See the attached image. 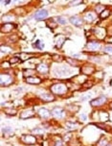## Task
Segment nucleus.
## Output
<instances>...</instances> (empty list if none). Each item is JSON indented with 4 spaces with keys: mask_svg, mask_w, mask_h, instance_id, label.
I'll list each match as a JSON object with an SVG mask.
<instances>
[{
    "mask_svg": "<svg viewBox=\"0 0 112 146\" xmlns=\"http://www.w3.org/2000/svg\"><path fill=\"white\" fill-rule=\"evenodd\" d=\"M14 82V79L10 74L8 73H1V77H0V84L2 87L4 86H10Z\"/></svg>",
    "mask_w": 112,
    "mask_h": 146,
    "instance_id": "6",
    "label": "nucleus"
},
{
    "mask_svg": "<svg viewBox=\"0 0 112 146\" xmlns=\"http://www.w3.org/2000/svg\"><path fill=\"white\" fill-rule=\"evenodd\" d=\"M51 92L53 93L54 95H64L68 92V87L66 85L63 84V83H57V84H54L51 86L50 88Z\"/></svg>",
    "mask_w": 112,
    "mask_h": 146,
    "instance_id": "2",
    "label": "nucleus"
},
{
    "mask_svg": "<svg viewBox=\"0 0 112 146\" xmlns=\"http://www.w3.org/2000/svg\"><path fill=\"white\" fill-rule=\"evenodd\" d=\"M69 22L72 25L76 26V27H80L83 24V19L82 17H79V15H72L69 17Z\"/></svg>",
    "mask_w": 112,
    "mask_h": 146,
    "instance_id": "11",
    "label": "nucleus"
},
{
    "mask_svg": "<svg viewBox=\"0 0 112 146\" xmlns=\"http://www.w3.org/2000/svg\"><path fill=\"white\" fill-rule=\"evenodd\" d=\"M65 128L70 132L74 131V130L79 128V123H77V122H72V121H67L66 123H65Z\"/></svg>",
    "mask_w": 112,
    "mask_h": 146,
    "instance_id": "22",
    "label": "nucleus"
},
{
    "mask_svg": "<svg viewBox=\"0 0 112 146\" xmlns=\"http://www.w3.org/2000/svg\"><path fill=\"white\" fill-rule=\"evenodd\" d=\"M5 113L8 115H14L15 113H16V110L14 109V108H8L5 110Z\"/></svg>",
    "mask_w": 112,
    "mask_h": 146,
    "instance_id": "33",
    "label": "nucleus"
},
{
    "mask_svg": "<svg viewBox=\"0 0 112 146\" xmlns=\"http://www.w3.org/2000/svg\"><path fill=\"white\" fill-rule=\"evenodd\" d=\"M0 51H1V54H9L13 51V48L8 45H2L1 48H0Z\"/></svg>",
    "mask_w": 112,
    "mask_h": 146,
    "instance_id": "28",
    "label": "nucleus"
},
{
    "mask_svg": "<svg viewBox=\"0 0 112 146\" xmlns=\"http://www.w3.org/2000/svg\"><path fill=\"white\" fill-rule=\"evenodd\" d=\"M94 34L99 40H103V38H105L106 34H107V31H106L105 28L99 27V28H97V29L94 30Z\"/></svg>",
    "mask_w": 112,
    "mask_h": 146,
    "instance_id": "15",
    "label": "nucleus"
},
{
    "mask_svg": "<svg viewBox=\"0 0 112 146\" xmlns=\"http://www.w3.org/2000/svg\"><path fill=\"white\" fill-rule=\"evenodd\" d=\"M36 70H33V68H25V70L23 71V75L28 78V77H31V75H34L36 73Z\"/></svg>",
    "mask_w": 112,
    "mask_h": 146,
    "instance_id": "29",
    "label": "nucleus"
},
{
    "mask_svg": "<svg viewBox=\"0 0 112 146\" xmlns=\"http://www.w3.org/2000/svg\"><path fill=\"white\" fill-rule=\"evenodd\" d=\"M103 51L105 52V53L112 54V44H105L103 47Z\"/></svg>",
    "mask_w": 112,
    "mask_h": 146,
    "instance_id": "32",
    "label": "nucleus"
},
{
    "mask_svg": "<svg viewBox=\"0 0 112 146\" xmlns=\"http://www.w3.org/2000/svg\"><path fill=\"white\" fill-rule=\"evenodd\" d=\"M46 25H47L50 29H55V28L58 26V22H56L54 19H50L47 23H46Z\"/></svg>",
    "mask_w": 112,
    "mask_h": 146,
    "instance_id": "31",
    "label": "nucleus"
},
{
    "mask_svg": "<svg viewBox=\"0 0 112 146\" xmlns=\"http://www.w3.org/2000/svg\"><path fill=\"white\" fill-rule=\"evenodd\" d=\"M96 18H97V14L95 13V11H91V10L90 11H87L86 13H84L82 17L83 21L88 22V23L93 22Z\"/></svg>",
    "mask_w": 112,
    "mask_h": 146,
    "instance_id": "7",
    "label": "nucleus"
},
{
    "mask_svg": "<svg viewBox=\"0 0 112 146\" xmlns=\"http://www.w3.org/2000/svg\"><path fill=\"white\" fill-rule=\"evenodd\" d=\"M4 3H5V5H9L10 3H11V1H5Z\"/></svg>",
    "mask_w": 112,
    "mask_h": 146,
    "instance_id": "45",
    "label": "nucleus"
},
{
    "mask_svg": "<svg viewBox=\"0 0 112 146\" xmlns=\"http://www.w3.org/2000/svg\"><path fill=\"white\" fill-rule=\"evenodd\" d=\"M48 17H49V13L46 9L38 10L33 15V17L35 18L36 21H42V20H45V19H47Z\"/></svg>",
    "mask_w": 112,
    "mask_h": 146,
    "instance_id": "3",
    "label": "nucleus"
},
{
    "mask_svg": "<svg viewBox=\"0 0 112 146\" xmlns=\"http://www.w3.org/2000/svg\"><path fill=\"white\" fill-rule=\"evenodd\" d=\"M33 133H35V134H38V135H42L43 134V130L40 129V128H35V129L32 130Z\"/></svg>",
    "mask_w": 112,
    "mask_h": 146,
    "instance_id": "38",
    "label": "nucleus"
},
{
    "mask_svg": "<svg viewBox=\"0 0 112 146\" xmlns=\"http://www.w3.org/2000/svg\"><path fill=\"white\" fill-rule=\"evenodd\" d=\"M72 57L74 59H76V60H80V59L83 58V56L80 53H74V54H72Z\"/></svg>",
    "mask_w": 112,
    "mask_h": 146,
    "instance_id": "39",
    "label": "nucleus"
},
{
    "mask_svg": "<svg viewBox=\"0 0 112 146\" xmlns=\"http://www.w3.org/2000/svg\"><path fill=\"white\" fill-rule=\"evenodd\" d=\"M79 4H82V1H73L69 3L70 6H74V5H79Z\"/></svg>",
    "mask_w": 112,
    "mask_h": 146,
    "instance_id": "44",
    "label": "nucleus"
},
{
    "mask_svg": "<svg viewBox=\"0 0 112 146\" xmlns=\"http://www.w3.org/2000/svg\"><path fill=\"white\" fill-rule=\"evenodd\" d=\"M25 82L27 83V84H30V85H38L42 82V80H41L40 77L31 76V77L25 78Z\"/></svg>",
    "mask_w": 112,
    "mask_h": 146,
    "instance_id": "19",
    "label": "nucleus"
},
{
    "mask_svg": "<svg viewBox=\"0 0 112 146\" xmlns=\"http://www.w3.org/2000/svg\"><path fill=\"white\" fill-rule=\"evenodd\" d=\"M106 102H107V98H106V96L101 95V96H99V97H97V98L90 100V105L92 107H94V108H96V107L103 106Z\"/></svg>",
    "mask_w": 112,
    "mask_h": 146,
    "instance_id": "4",
    "label": "nucleus"
},
{
    "mask_svg": "<svg viewBox=\"0 0 112 146\" xmlns=\"http://www.w3.org/2000/svg\"><path fill=\"white\" fill-rule=\"evenodd\" d=\"M109 119V114L107 111H99V120L103 123H105L106 121H108Z\"/></svg>",
    "mask_w": 112,
    "mask_h": 146,
    "instance_id": "21",
    "label": "nucleus"
},
{
    "mask_svg": "<svg viewBox=\"0 0 112 146\" xmlns=\"http://www.w3.org/2000/svg\"><path fill=\"white\" fill-rule=\"evenodd\" d=\"M2 134H5L7 137H9V135H14V132L11 127H6V128H3V129H2Z\"/></svg>",
    "mask_w": 112,
    "mask_h": 146,
    "instance_id": "27",
    "label": "nucleus"
},
{
    "mask_svg": "<svg viewBox=\"0 0 112 146\" xmlns=\"http://www.w3.org/2000/svg\"><path fill=\"white\" fill-rule=\"evenodd\" d=\"M36 113L38 114V116H40V118L47 119L48 117L50 116L51 111H49L48 109H46V108H40L38 110V111H36Z\"/></svg>",
    "mask_w": 112,
    "mask_h": 146,
    "instance_id": "14",
    "label": "nucleus"
},
{
    "mask_svg": "<svg viewBox=\"0 0 112 146\" xmlns=\"http://www.w3.org/2000/svg\"><path fill=\"white\" fill-rule=\"evenodd\" d=\"M71 137H72L71 133H69V134H66L63 137V140H64V141H70V140H71Z\"/></svg>",
    "mask_w": 112,
    "mask_h": 146,
    "instance_id": "40",
    "label": "nucleus"
},
{
    "mask_svg": "<svg viewBox=\"0 0 112 146\" xmlns=\"http://www.w3.org/2000/svg\"><path fill=\"white\" fill-rule=\"evenodd\" d=\"M15 19H16L15 15L12 14V13H9V14L2 15L1 22H2V24H5V23H13V22L15 21Z\"/></svg>",
    "mask_w": 112,
    "mask_h": 146,
    "instance_id": "9",
    "label": "nucleus"
},
{
    "mask_svg": "<svg viewBox=\"0 0 112 146\" xmlns=\"http://www.w3.org/2000/svg\"><path fill=\"white\" fill-rule=\"evenodd\" d=\"M40 98L44 102H52V101L55 100V95L51 92L44 91L41 94H40Z\"/></svg>",
    "mask_w": 112,
    "mask_h": 146,
    "instance_id": "13",
    "label": "nucleus"
},
{
    "mask_svg": "<svg viewBox=\"0 0 112 146\" xmlns=\"http://www.w3.org/2000/svg\"><path fill=\"white\" fill-rule=\"evenodd\" d=\"M15 28V25L14 23H5L1 24V32L2 33H11Z\"/></svg>",
    "mask_w": 112,
    "mask_h": 146,
    "instance_id": "16",
    "label": "nucleus"
},
{
    "mask_svg": "<svg viewBox=\"0 0 112 146\" xmlns=\"http://www.w3.org/2000/svg\"><path fill=\"white\" fill-rule=\"evenodd\" d=\"M91 98V95L90 94H87V95H83L80 97V101H86V100H89Z\"/></svg>",
    "mask_w": 112,
    "mask_h": 146,
    "instance_id": "42",
    "label": "nucleus"
},
{
    "mask_svg": "<svg viewBox=\"0 0 112 146\" xmlns=\"http://www.w3.org/2000/svg\"><path fill=\"white\" fill-rule=\"evenodd\" d=\"M109 144L108 139L106 137H101L99 141L97 142V146H107Z\"/></svg>",
    "mask_w": 112,
    "mask_h": 146,
    "instance_id": "26",
    "label": "nucleus"
},
{
    "mask_svg": "<svg viewBox=\"0 0 112 146\" xmlns=\"http://www.w3.org/2000/svg\"><path fill=\"white\" fill-rule=\"evenodd\" d=\"M111 14H112L111 10L109 9V8H106L105 11H103L100 15H99V17H100L101 19H106V18H108L109 17H110Z\"/></svg>",
    "mask_w": 112,
    "mask_h": 146,
    "instance_id": "23",
    "label": "nucleus"
},
{
    "mask_svg": "<svg viewBox=\"0 0 112 146\" xmlns=\"http://www.w3.org/2000/svg\"><path fill=\"white\" fill-rule=\"evenodd\" d=\"M109 108H110V109L112 110V101H111L110 103H109Z\"/></svg>",
    "mask_w": 112,
    "mask_h": 146,
    "instance_id": "46",
    "label": "nucleus"
},
{
    "mask_svg": "<svg viewBox=\"0 0 112 146\" xmlns=\"http://www.w3.org/2000/svg\"><path fill=\"white\" fill-rule=\"evenodd\" d=\"M57 22H58V24L61 26H65L68 24V21H67L66 17H63V15H59V17H57Z\"/></svg>",
    "mask_w": 112,
    "mask_h": 146,
    "instance_id": "24",
    "label": "nucleus"
},
{
    "mask_svg": "<svg viewBox=\"0 0 112 146\" xmlns=\"http://www.w3.org/2000/svg\"><path fill=\"white\" fill-rule=\"evenodd\" d=\"M106 9V7L105 6V5H103V4H97L95 6V8H94V11H95V13L96 14H101V13H103V11H105V10Z\"/></svg>",
    "mask_w": 112,
    "mask_h": 146,
    "instance_id": "25",
    "label": "nucleus"
},
{
    "mask_svg": "<svg viewBox=\"0 0 112 146\" xmlns=\"http://www.w3.org/2000/svg\"><path fill=\"white\" fill-rule=\"evenodd\" d=\"M65 40H66V38H65L64 36H62V35L56 36H55V45L58 48H61V46L63 45V43L65 42Z\"/></svg>",
    "mask_w": 112,
    "mask_h": 146,
    "instance_id": "18",
    "label": "nucleus"
},
{
    "mask_svg": "<svg viewBox=\"0 0 112 146\" xmlns=\"http://www.w3.org/2000/svg\"><path fill=\"white\" fill-rule=\"evenodd\" d=\"M21 141L25 144H36V139L32 135H21Z\"/></svg>",
    "mask_w": 112,
    "mask_h": 146,
    "instance_id": "10",
    "label": "nucleus"
},
{
    "mask_svg": "<svg viewBox=\"0 0 112 146\" xmlns=\"http://www.w3.org/2000/svg\"><path fill=\"white\" fill-rule=\"evenodd\" d=\"M66 61H67V62H68L69 64H71V66H78V62H76L77 60H74V59H72V58H67Z\"/></svg>",
    "mask_w": 112,
    "mask_h": 146,
    "instance_id": "36",
    "label": "nucleus"
},
{
    "mask_svg": "<svg viewBox=\"0 0 112 146\" xmlns=\"http://www.w3.org/2000/svg\"><path fill=\"white\" fill-rule=\"evenodd\" d=\"M10 62H11V64H18L19 62H21V60H20L19 57L15 56V57H13V58L9 61Z\"/></svg>",
    "mask_w": 112,
    "mask_h": 146,
    "instance_id": "35",
    "label": "nucleus"
},
{
    "mask_svg": "<svg viewBox=\"0 0 112 146\" xmlns=\"http://www.w3.org/2000/svg\"><path fill=\"white\" fill-rule=\"evenodd\" d=\"M36 72L40 73V74H47L49 72V66L45 62H40V64H36Z\"/></svg>",
    "mask_w": 112,
    "mask_h": 146,
    "instance_id": "12",
    "label": "nucleus"
},
{
    "mask_svg": "<svg viewBox=\"0 0 112 146\" xmlns=\"http://www.w3.org/2000/svg\"><path fill=\"white\" fill-rule=\"evenodd\" d=\"M82 72L84 75H91L95 72V68L94 66H92L91 64H84L82 67Z\"/></svg>",
    "mask_w": 112,
    "mask_h": 146,
    "instance_id": "20",
    "label": "nucleus"
},
{
    "mask_svg": "<svg viewBox=\"0 0 112 146\" xmlns=\"http://www.w3.org/2000/svg\"><path fill=\"white\" fill-rule=\"evenodd\" d=\"M53 72L55 76L59 78H66L68 76H71L73 74V70L71 69V67L67 66H62V64L57 66L54 68Z\"/></svg>",
    "mask_w": 112,
    "mask_h": 146,
    "instance_id": "1",
    "label": "nucleus"
},
{
    "mask_svg": "<svg viewBox=\"0 0 112 146\" xmlns=\"http://www.w3.org/2000/svg\"><path fill=\"white\" fill-rule=\"evenodd\" d=\"M86 48L91 52L100 51L101 48V43L98 40H89L86 44Z\"/></svg>",
    "mask_w": 112,
    "mask_h": 146,
    "instance_id": "5",
    "label": "nucleus"
},
{
    "mask_svg": "<svg viewBox=\"0 0 112 146\" xmlns=\"http://www.w3.org/2000/svg\"><path fill=\"white\" fill-rule=\"evenodd\" d=\"M54 146H63V142H62L61 139H57V140H55Z\"/></svg>",
    "mask_w": 112,
    "mask_h": 146,
    "instance_id": "41",
    "label": "nucleus"
},
{
    "mask_svg": "<svg viewBox=\"0 0 112 146\" xmlns=\"http://www.w3.org/2000/svg\"><path fill=\"white\" fill-rule=\"evenodd\" d=\"M11 66V62H1V68L4 69V68H10Z\"/></svg>",
    "mask_w": 112,
    "mask_h": 146,
    "instance_id": "37",
    "label": "nucleus"
},
{
    "mask_svg": "<svg viewBox=\"0 0 112 146\" xmlns=\"http://www.w3.org/2000/svg\"><path fill=\"white\" fill-rule=\"evenodd\" d=\"M43 46H44V44L42 43V41H41L40 40H38L35 43L33 44V47H34V48L40 49V50H42V49H43Z\"/></svg>",
    "mask_w": 112,
    "mask_h": 146,
    "instance_id": "30",
    "label": "nucleus"
},
{
    "mask_svg": "<svg viewBox=\"0 0 112 146\" xmlns=\"http://www.w3.org/2000/svg\"><path fill=\"white\" fill-rule=\"evenodd\" d=\"M80 121H86V120H87L86 114H85V113H82V114L80 115Z\"/></svg>",
    "mask_w": 112,
    "mask_h": 146,
    "instance_id": "43",
    "label": "nucleus"
},
{
    "mask_svg": "<svg viewBox=\"0 0 112 146\" xmlns=\"http://www.w3.org/2000/svg\"><path fill=\"white\" fill-rule=\"evenodd\" d=\"M62 60H63V57L61 56V55H59V54H56L53 56V61L56 62H61Z\"/></svg>",
    "mask_w": 112,
    "mask_h": 146,
    "instance_id": "34",
    "label": "nucleus"
},
{
    "mask_svg": "<svg viewBox=\"0 0 112 146\" xmlns=\"http://www.w3.org/2000/svg\"><path fill=\"white\" fill-rule=\"evenodd\" d=\"M35 115V111H34L33 109H28V110H25V111H21L20 113V118L21 119H28L30 117H33Z\"/></svg>",
    "mask_w": 112,
    "mask_h": 146,
    "instance_id": "17",
    "label": "nucleus"
},
{
    "mask_svg": "<svg viewBox=\"0 0 112 146\" xmlns=\"http://www.w3.org/2000/svg\"><path fill=\"white\" fill-rule=\"evenodd\" d=\"M51 114L52 116L56 117V118H63L65 116V111L61 107H55L51 111Z\"/></svg>",
    "mask_w": 112,
    "mask_h": 146,
    "instance_id": "8",
    "label": "nucleus"
}]
</instances>
